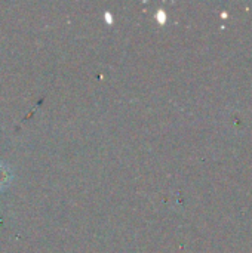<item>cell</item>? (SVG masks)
Listing matches in <instances>:
<instances>
[{
    "mask_svg": "<svg viewBox=\"0 0 252 253\" xmlns=\"http://www.w3.org/2000/svg\"><path fill=\"white\" fill-rule=\"evenodd\" d=\"M166 12L163 10V9H159L157 12H156V19H157V22L159 24H165V21H166Z\"/></svg>",
    "mask_w": 252,
    "mask_h": 253,
    "instance_id": "7a4b0ae2",
    "label": "cell"
},
{
    "mask_svg": "<svg viewBox=\"0 0 252 253\" xmlns=\"http://www.w3.org/2000/svg\"><path fill=\"white\" fill-rule=\"evenodd\" d=\"M105 19H107V22H108V24H111V22H113V16H111V13H110V12H105Z\"/></svg>",
    "mask_w": 252,
    "mask_h": 253,
    "instance_id": "3957f363",
    "label": "cell"
},
{
    "mask_svg": "<svg viewBox=\"0 0 252 253\" xmlns=\"http://www.w3.org/2000/svg\"><path fill=\"white\" fill-rule=\"evenodd\" d=\"M13 179V173L9 165L6 163H0V190H4L10 185Z\"/></svg>",
    "mask_w": 252,
    "mask_h": 253,
    "instance_id": "6da1fadb",
    "label": "cell"
}]
</instances>
